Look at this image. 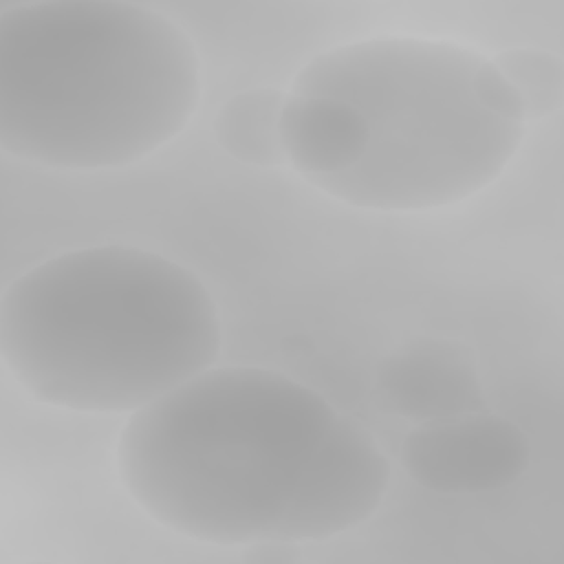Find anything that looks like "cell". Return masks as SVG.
<instances>
[{
    "instance_id": "1",
    "label": "cell",
    "mask_w": 564,
    "mask_h": 564,
    "mask_svg": "<svg viewBox=\"0 0 564 564\" xmlns=\"http://www.w3.org/2000/svg\"><path fill=\"white\" fill-rule=\"evenodd\" d=\"M198 55L163 13L117 0H44L0 13V145L57 170L145 159L189 123Z\"/></svg>"
},
{
    "instance_id": "9",
    "label": "cell",
    "mask_w": 564,
    "mask_h": 564,
    "mask_svg": "<svg viewBox=\"0 0 564 564\" xmlns=\"http://www.w3.org/2000/svg\"><path fill=\"white\" fill-rule=\"evenodd\" d=\"M286 95L275 88H249L231 95L214 119L218 145L240 163L278 167L286 163L280 117Z\"/></svg>"
},
{
    "instance_id": "2",
    "label": "cell",
    "mask_w": 564,
    "mask_h": 564,
    "mask_svg": "<svg viewBox=\"0 0 564 564\" xmlns=\"http://www.w3.org/2000/svg\"><path fill=\"white\" fill-rule=\"evenodd\" d=\"M220 341L200 278L139 247L53 256L0 300L7 368L37 401L75 412H137L212 368Z\"/></svg>"
},
{
    "instance_id": "4",
    "label": "cell",
    "mask_w": 564,
    "mask_h": 564,
    "mask_svg": "<svg viewBox=\"0 0 564 564\" xmlns=\"http://www.w3.org/2000/svg\"><path fill=\"white\" fill-rule=\"evenodd\" d=\"M482 59L467 46L414 35L370 37L313 57L293 95L344 101L368 128L361 159L313 185L375 212L434 209L485 189L518 152L527 126L480 104Z\"/></svg>"
},
{
    "instance_id": "10",
    "label": "cell",
    "mask_w": 564,
    "mask_h": 564,
    "mask_svg": "<svg viewBox=\"0 0 564 564\" xmlns=\"http://www.w3.org/2000/svg\"><path fill=\"white\" fill-rule=\"evenodd\" d=\"M491 62L518 93L527 121L549 117L562 108L564 66L557 55L542 48L516 46L500 51Z\"/></svg>"
},
{
    "instance_id": "5",
    "label": "cell",
    "mask_w": 564,
    "mask_h": 564,
    "mask_svg": "<svg viewBox=\"0 0 564 564\" xmlns=\"http://www.w3.org/2000/svg\"><path fill=\"white\" fill-rule=\"evenodd\" d=\"M390 465L372 434L337 414L311 456L271 540L315 542L368 520L388 489Z\"/></svg>"
},
{
    "instance_id": "3",
    "label": "cell",
    "mask_w": 564,
    "mask_h": 564,
    "mask_svg": "<svg viewBox=\"0 0 564 564\" xmlns=\"http://www.w3.org/2000/svg\"><path fill=\"white\" fill-rule=\"evenodd\" d=\"M337 412L264 368H207L130 414L119 474L159 524L218 546L271 540Z\"/></svg>"
},
{
    "instance_id": "6",
    "label": "cell",
    "mask_w": 564,
    "mask_h": 564,
    "mask_svg": "<svg viewBox=\"0 0 564 564\" xmlns=\"http://www.w3.org/2000/svg\"><path fill=\"white\" fill-rule=\"evenodd\" d=\"M401 463L436 494H485L516 482L529 467L527 434L505 416L467 412L410 430Z\"/></svg>"
},
{
    "instance_id": "12",
    "label": "cell",
    "mask_w": 564,
    "mask_h": 564,
    "mask_svg": "<svg viewBox=\"0 0 564 564\" xmlns=\"http://www.w3.org/2000/svg\"><path fill=\"white\" fill-rule=\"evenodd\" d=\"M295 546H297L295 542H286V540H260L249 544V551L245 553V557L256 562H291L297 557Z\"/></svg>"
},
{
    "instance_id": "7",
    "label": "cell",
    "mask_w": 564,
    "mask_h": 564,
    "mask_svg": "<svg viewBox=\"0 0 564 564\" xmlns=\"http://www.w3.org/2000/svg\"><path fill=\"white\" fill-rule=\"evenodd\" d=\"M379 392L390 410L423 423L485 405L469 350L445 339H419L386 357Z\"/></svg>"
},
{
    "instance_id": "8",
    "label": "cell",
    "mask_w": 564,
    "mask_h": 564,
    "mask_svg": "<svg viewBox=\"0 0 564 564\" xmlns=\"http://www.w3.org/2000/svg\"><path fill=\"white\" fill-rule=\"evenodd\" d=\"M280 134L286 163L311 183L350 170L368 141L366 119L357 108L293 93L282 108Z\"/></svg>"
},
{
    "instance_id": "11",
    "label": "cell",
    "mask_w": 564,
    "mask_h": 564,
    "mask_svg": "<svg viewBox=\"0 0 564 564\" xmlns=\"http://www.w3.org/2000/svg\"><path fill=\"white\" fill-rule=\"evenodd\" d=\"M476 95H478L480 104L487 110H491L494 115H498L507 121L527 126L524 108H522L518 93L511 88V84L502 77V73L487 57L482 59V64L478 66V73H476Z\"/></svg>"
}]
</instances>
